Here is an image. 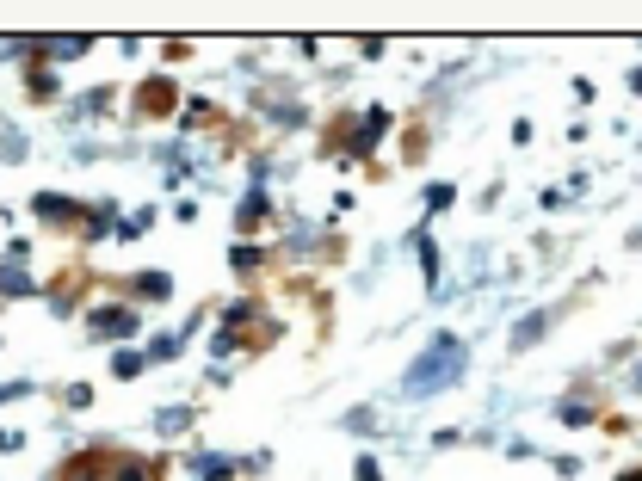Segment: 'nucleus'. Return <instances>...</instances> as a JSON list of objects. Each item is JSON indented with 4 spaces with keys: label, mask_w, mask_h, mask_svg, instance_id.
<instances>
[{
    "label": "nucleus",
    "mask_w": 642,
    "mask_h": 481,
    "mask_svg": "<svg viewBox=\"0 0 642 481\" xmlns=\"http://www.w3.org/2000/svg\"><path fill=\"white\" fill-rule=\"evenodd\" d=\"M463 370H470V340H463V333H433L426 352L408 364V377H402V401H433V395H445Z\"/></svg>",
    "instance_id": "f257e3e1"
},
{
    "label": "nucleus",
    "mask_w": 642,
    "mask_h": 481,
    "mask_svg": "<svg viewBox=\"0 0 642 481\" xmlns=\"http://www.w3.org/2000/svg\"><path fill=\"white\" fill-rule=\"evenodd\" d=\"M136 327H142V315L130 303H105V309L87 315V340L93 346H118V340H136Z\"/></svg>",
    "instance_id": "f03ea898"
},
{
    "label": "nucleus",
    "mask_w": 642,
    "mask_h": 481,
    "mask_svg": "<svg viewBox=\"0 0 642 481\" xmlns=\"http://www.w3.org/2000/svg\"><path fill=\"white\" fill-rule=\"evenodd\" d=\"M383 130H389V105H371V111H359V118H352V136H346V161H365L371 148L383 142Z\"/></svg>",
    "instance_id": "7ed1b4c3"
},
{
    "label": "nucleus",
    "mask_w": 642,
    "mask_h": 481,
    "mask_svg": "<svg viewBox=\"0 0 642 481\" xmlns=\"http://www.w3.org/2000/svg\"><path fill=\"white\" fill-rule=\"evenodd\" d=\"M550 321H556V309H531V315L507 333V340H513V352H531V346H538L544 333H550Z\"/></svg>",
    "instance_id": "20e7f679"
},
{
    "label": "nucleus",
    "mask_w": 642,
    "mask_h": 481,
    "mask_svg": "<svg viewBox=\"0 0 642 481\" xmlns=\"http://www.w3.org/2000/svg\"><path fill=\"white\" fill-rule=\"evenodd\" d=\"M87 50H93L87 37H38V44H31V56H50V62H75Z\"/></svg>",
    "instance_id": "39448f33"
},
{
    "label": "nucleus",
    "mask_w": 642,
    "mask_h": 481,
    "mask_svg": "<svg viewBox=\"0 0 642 481\" xmlns=\"http://www.w3.org/2000/svg\"><path fill=\"white\" fill-rule=\"evenodd\" d=\"M0 296H38V278L25 272V259H0Z\"/></svg>",
    "instance_id": "423d86ee"
},
{
    "label": "nucleus",
    "mask_w": 642,
    "mask_h": 481,
    "mask_svg": "<svg viewBox=\"0 0 642 481\" xmlns=\"http://www.w3.org/2000/svg\"><path fill=\"white\" fill-rule=\"evenodd\" d=\"M31 210H38L44 222H87V210H81L75 198H56V192H44V198L31 204Z\"/></svg>",
    "instance_id": "0eeeda50"
},
{
    "label": "nucleus",
    "mask_w": 642,
    "mask_h": 481,
    "mask_svg": "<svg viewBox=\"0 0 642 481\" xmlns=\"http://www.w3.org/2000/svg\"><path fill=\"white\" fill-rule=\"evenodd\" d=\"M62 481H112V457H99V451H93V457H81V463H68V469H62Z\"/></svg>",
    "instance_id": "6e6552de"
},
{
    "label": "nucleus",
    "mask_w": 642,
    "mask_h": 481,
    "mask_svg": "<svg viewBox=\"0 0 642 481\" xmlns=\"http://www.w3.org/2000/svg\"><path fill=\"white\" fill-rule=\"evenodd\" d=\"M192 469H198V481H217V475H235L241 463H235V457H217V451H198Z\"/></svg>",
    "instance_id": "1a4fd4ad"
},
{
    "label": "nucleus",
    "mask_w": 642,
    "mask_h": 481,
    "mask_svg": "<svg viewBox=\"0 0 642 481\" xmlns=\"http://www.w3.org/2000/svg\"><path fill=\"white\" fill-rule=\"evenodd\" d=\"M266 216V179H254V192H247L241 198V210H235V222H241V229H254V222Z\"/></svg>",
    "instance_id": "9d476101"
},
{
    "label": "nucleus",
    "mask_w": 642,
    "mask_h": 481,
    "mask_svg": "<svg viewBox=\"0 0 642 481\" xmlns=\"http://www.w3.org/2000/svg\"><path fill=\"white\" fill-rule=\"evenodd\" d=\"M136 296L142 303H161V296H173V278L167 272H136Z\"/></svg>",
    "instance_id": "9b49d317"
},
{
    "label": "nucleus",
    "mask_w": 642,
    "mask_h": 481,
    "mask_svg": "<svg viewBox=\"0 0 642 481\" xmlns=\"http://www.w3.org/2000/svg\"><path fill=\"white\" fill-rule=\"evenodd\" d=\"M186 426H192V407H161V414H155V432H161V438H180Z\"/></svg>",
    "instance_id": "f8f14e48"
},
{
    "label": "nucleus",
    "mask_w": 642,
    "mask_h": 481,
    "mask_svg": "<svg viewBox=\"0 0 642 481\" xmlns=\"http://www.w3.org/2000/svg\"><path fill=\"white\" fill-rule=\"evenodd\" d=\"M112 222H118V210H112V204H99V210H87V241H105V235H118Z\"/></svg>",
    "instance_id": "ddd939ff"
},
{
    "label": "nucleus",
    "mask_w": 642,
    "mask_h": 481,
    "mask_svg": "<svg viewBox=\"0 0 642 481\" xmlns=\"http://www.w3.org/2000/svg\"><path fill=\"white\" fill-rule=\"evenodd\" d=\"M414 253H420V272H426V278H433V290L445 296V284H439V247H433V241H426V235H414Z\"/></svg>",
    "instance_id": "4468645a"
},
{
    "label": "nucleus",
    "mask_w": 642,
    "mask_h": 481,
    "mask_svg": "<svg viewBox=\"0 0 642 481\" xmlns=\"http://www.w3.org/2000/svg\"><path fill=\"white\" fill-rule=\"evenodd\" d=\"M112 481H155V469L142 457H112Z\"/></svg>",
    "instance_id": "2eb2a0df"
},
{
    "label": "nucleus",
    "mask_w": 642,
    "mask_h": 481,
    "mask_svg": "<svg viewBox=\"0 0 642 481\" xmlns=\"http://www.w3.org/2000/svg\"><path fill=\"white\" fill-rule=\"evenodd\" d=\"M556 420H562V426H593V401H581V395H575V401H562V407H556Z\"/></svg>",
    "instance_id": "dca6fc26"
},
{
    "label": "nucleus",
    "mask_w": 642,
    "mask_h": 481,
    "mask_svg": "<svg viewBox=\"0 0 642 481\" xmlns=\"http://www.w3.org/2000/svg\"><path fill=\"white\" fill-rule=\"evenodd\" d=\"M0 161H25V136L7 118H0Z\"/></svg>",
    "instance_id": "f3484780"
},
{
    "label": "nucleus",
    "mask_w": 642,
    "mask_h": 481,
    "mask_svg": "<svg viewBox=\"0 0 642 481\" xmlns=\"http://www.w3.org/2000/svg\"><path fill=\"white\" fill-rule=\"evenodd\" d=\"M112 377H118V383L142 377V352H124V346H118V358H112Z\"/></svg>",
    "instance_id": "a211bd4d"
},
{
    "label": "nucleus",
    "mask_w": 642,
    "mask_h": 481,
    "mask_svg": "<svg viewBox=\"0 0 642 481\" xmlns=\"http://www.w3.org/2000/svg\"><path fill=\"white\" fill-rule=\"evenodd\" d=\"M180 352H186L180 333H161V340H149V352H142V358H180Z\"/></svg>",
    "instance_id": "6ab92c4d"
},
{
    "label": "nucleus",
    "mask_w": 642,
    "mask_h": 481,
    "mask_svg": "<svg viewBox=\"0 0 642 481\" xmlns=\"http://www.w3.org/2000/svg\"><path fill=\"white\" fill-rule=\"evenodd\" d=\"M340 426H346V432H359V438H365V432H377V407H352Z\"/></svg>",
    "instance_id": "aec40b11"
},
{
    "label": "nucleus",
    "mask_w": 642,
    "mask_h": 481,
    "mask_svg": "<svg viewBox=\"0 0 642 481\" xmlns=\"http://www.w3.org/2000/svg\"><path fill=\"white\" fill-rule=\"evenodd\" d=\"M149 229H155V210H136V216L124 222L118 235H124V241H142V235H149Z\"/></svg>",
    "instance_id": "412c9836"
},
{
    "label": "nucleus",
    "mask_w": 642,
    "mask_h": 481,
    "mask_svg": "<svg viewBox=\"0 0 642 481\" xmlns=\"http://www.w3.org/2000/svg\"><path fill=\"white\" fill-rule=\"evenodd\" d=\"M229 259H235V272H260V266H266V253H260V247H247V241H241Z\"/></svg>",
    "instance_id": "4be33fe9"
},
{
    "label": "nucleus",
    "mask_w": 642,
    "mask_h": 481,
    "mask_svg": "<svg viewBox=\"0 0 642 481\" xmlns=\"http://www.w3.org/2000/svg\"><path fill=\"white\" fill-rule=\"evenodd\" d=\"M25 395H38V383H31V377H19V383H0V407H7V401H25Z\"/></svg>",
    "instance_id": "5701e85b"
},
{
    "label": "nucleus",
    "mask_w": 642,
    "mask_h": 481,
    "mask_svg": "<svg viewBox=\"0 0 642 481\" xmlns=\"http://www.w3.org/2000/svg\"><path fill=\"white\" fill-rule=\"evenodd\" d=\"M56 87H62V81H56L50 68H38V74H31V93H38V99H56Z\"/></svg>",
    "instance_id": "b1692460"
},
{
    "label": "nucleus",
    "mask_w": 642,
    "mask_h": 481,
    "mask_svg": "<svg viewBox=\"0 0 642 481\" xmlns=\"http://www.w3.org/2000/svg\"><path fill=\"white\" fill-rule=\"evenodd\" d=\"M210 352H217V364H223V358H235V352H241V340H235V333L223 327V333H217V340H210Z\"/></svg>",
    "instance_id": "393cba45"
},
{
    "label": "nucleus",
    "mask_w": 642,
    "mask_h": 481,
    "mask_svg": "<svg viewBox=\"0 0 642 481\" xmlns=\"http://www.w3.org/2000/svg\"><path fill=\"white\" fill-rule=\"evenodd\" d=\"M254 315H260L254 303H229V309H223V327H241V321H254Z\"/></svg>",
    "instance_id": "a878e982"
},
{
    "label": "nucleus",
    "mask_w": 642,
    "mask_h": 481,
    "mask_svg": "<svg viewBox=\"0 0 642 481\" xmlns=\"http://www.w3.org/2000/svg\"><path fill=\"white\" fill-rule=\"evenodd\" d=\"M352 481H383V469H377V457H359V463H352Z\"/></svg>",
    "instance_id": "bb28decb"
},
{
    "label": "nucleus",
    "mask_w": 642,
    "mask_h": 481,
    "mask_svg": "<svg viewBox=\"0 0 642 481\" xmlns=\"http://www.w3.org/2000/svg\"><path fill=\"white\" fill-rule=\"evenodd\" d=\"M0 451H25V432H0Z\"/></svg>",
    "instance_id": "cd10ccee"
},
{
    "label": "nucleus",
    "mask_w": 642,
    "mask_h": 481,
    "mask_svg": "<svg viewBox=\"0 0 642 481\" xmlns=\"http://www.w3.org/2000/svg\"><path fill=\"white\" fill-rule=\"evenodd\" d=\"M630 87H636V93H642V68H636V74H630Z\"/></svg>",
    "instance_id": "c85d7f7f"
},
{
    "label": "nucleus",
    "mask_w": 642,
    "mask_h": 481,
    "mask_svg": "<svg viewBox=\"0 0 642 481\" xmlns=\"http://www.w3.org/2000/svg\"><path fill=\"white\" fill-rule=\"evenodd\" d=\"M630 389H636V395H642V370H636V377H630Z\"/></svg>",
    "instance_id": "c756f323"
},
{
    "label": "nucleus",
    "mask_w": 642,
    "mask_h": 481,
    "mask_svg": "<svg viewBox=\"0 0 642 481\" xmlns=\"http://www.w3.org/2000/svg\"><path fill=\"white\" fill-rule=\"evenodd\" d=\"M618 481H642V469H630V475H618Z\"/></svg>",
    "instance_id": "7c9ffc66"
}]
</instances>
